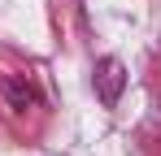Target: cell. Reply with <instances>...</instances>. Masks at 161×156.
Segmentation results:
<instances>
[{
    "instance_id": "6da1fadb",
    "label": "cell",
    "mask_w": 161,
    "mask_h": 156,
    "mask_svg": "<svg viewBox=\"0 0 161 156\" xmlns=\"http://www.w3.org/2000/svg\"><path fill=\"white\" fill-rule=\"evenodd\" d=\"M96 78H100V100L118 104V96H122V61H105Z\"/></svg>"
},
{
    "instance_id": "7a4b0ae2",
    "label": "cell",
    "mask_w": 161,
    "mask_h": 156,
    "mask_svg": "<svg viewBox=\"0 0 161 156\" xmlns=\"http://www.w3.org/2000/svg\"><path fill=\"white\" fill-rule=\"evenodd\" d=\"M4 96H9V104H13V108H26V104L35 100V91H31L22 78H9V82H4Z\"/></svg>"
}]
</instances>
